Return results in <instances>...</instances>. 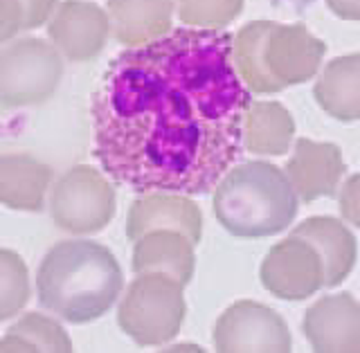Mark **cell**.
<instances>
[{
  "label": "cell",
  "instance_id": "obj_1",
  "mask_svg": "<svg viewBox=\"0 0 360 353\" xmlns=\"http://www.w3.org/2000/svg\"><path fill=\"white\" fill-rule=\"evenodd\" d=\"M223 30L176 27L112 59L90 101L93 153L135 193L205 196L243 151L250 90Z\"/></svg>",
  "mask_w": 360,
  "mask_h": 353
},
{
  "label": "cell",
  "instance_id": "obj_2",
  "mask_svg": "<svg viewBox=\"0 0 360 353\" xmlns=\"http://www.w3.org/2000/svg\"><path fill=\"white\" fill-rule=\"evenodd\" d=\"M124 288L115 255L95 241H61L43 257L37 275L39 304L70 324L104 317Z\"/></svg>",
  "mask_w": 360,
  "mask_h": 353
},
{
  "label": "cell",
  "instance_id": "obj_3",
  "mask_svg": "<svg viewBox=\"0 0 360 353\" xmlns=\"http://www.w3.org/2000/svg\"><path fill=\"white\" fill-rule=\"evenodd\" d=\"M326 45L304 25L252 20L234 34L236 72L250 93L275 95L318 75Z\"/></svg>",
  "mask_w": 360,
  "mask_h": 353
},
{
  "label": "cell",
  "instance_id": "obj_4",
  "mask_svg": "<svg viewBox=\"0 0 360 353\" xmlns=\"http://www.w3.org/2000/svg\"><path fill=\"white\" fill-rule=\"evenodd\" d=\"M300 196L286 172L273 162L248 160L232 167L214 187V214L239 238L275 236L295 221Z\"/></svg>",
  "mask_w": 360,
  "mask_h": 353
},
{
  "label": "cell",
  "instance_id": "obj_5",
  "mask_svg": "<svg viewBox=\"0 0 360 353\" xmlns=\"http://www.w3.org/2000/svg\"><path fill=\"white\" fill-rule=\"evenodd\" d=\"M183 283L167 272H140L124 293L117 324L138 347H162L180 333L187 304Z\"/></svg>",
  "mask_w": 360,
  "mask_h": 353
},
{
  "label": "cell",
  "instance_id": "obj_6",
  "mask_svg": "<svg viewBox=\"0 0 360 353\" xmlns=\"http://www.w3.org/2000/svg\"><path fill=\"white\" fill-rule=\"evenodd\" d=\"M63 77V56L52 43L25 37L0 48V106L22 108L48 101Z\"/></svg>",
  "mask_w": 360,
  "mask_h": 353
},
{
  "label": "cell",
  "instance_id": "obj_7",
  "mask_svg": "<svg viewBox=\"0 0 360 353\" xmlns=\"http://www.w3.org/2000/svg\"><path fill=\"white\" fill-rule=\"evenodd\" d=\"M115 187L90 165H77L56 180L50 193L52 221L59 230L88 236L106 230L115 216Z\"/></svg>",
  "mask_w": 360,
  "mask_h": 353
},
{
  "label": "cell",
  "instance_id": "obj_8",
  "mask_svg": "<svg viewBox=\"0 0 360 353\" xmlns=\"http://www.w3.org/2000/svg\"><path fill=\"white\" fill-rule=\"evenodd\" d=\"M288 324L275 309L259 302H236L214 326V349L221 353H288Z\"/></svg>",
  "mask_w": 360,
  "mask_h": 353
},
{
  "label": "cell",
  "instance_id": "obj_9",
  "mask_svg": "<svg viewBox=\"0 0 360 353\" xmlns=\"http://www.w3.org/2000/svg\"><path fill=\"white\" fill-rule=\"evenodd\" d=\"M264 288L286 302H302L324 286V264L318 250L307 238L288 236L270 248L259 268Z\"/></svg>",
  "mask_w": 360,
  "mask_h": 353
},
{
  "label": "cell",
  "instance_id": "obj_10",
  "mask_svg": "<svg viewBox=\"0 0 360 353\" xmlns=\"http://www.w3.org/2000/svg\"><path fill=\"white\" fill-rule=\"evenodd\" d=\"M48 37L63 59L93 61L104 52L110 37L108 11L88 0H63L48 20Z\"/></svg>",
  "mask_w": 360,
  "mask_h": 353
},
{
  "label": "cell",
  "instance_id": "obj_11",
  "mask_svg": "<svg viewBox=\"0 0 360 353\" xmlns=\"http://www.w3.org/2000/svg\"><path fill=\"white\" fill-rule=\"evenodd\" d=\"M304 335L313 351L360 353V304L349 293L326 295L304 315Z\"/></svg>",
  "mask_w": 360,
  "mask_h": 353
},
{
  "label": "cell",
  "instance_id": "obj_12",
  "mask_svg": "<svg viewBox=\"0 0 360 353\" xmlns=\"http://www.w3.org/2000/svg\"><path fill=\"white\" fill-rule=\"evenodd\" d=\"M151 230H178L196 245L202 236L200 207L187 193H142L140 198L131 203L127 216V236L135 241Z\"/></svg>",
  "mask_w": 360,
  "mask_h": 353
},
{
  "label": "cell",
  "instance_id": "obj_13",
  "mask_svg": "<svg viewBox=\"0 0 360 353\" xmlns=\"http://www.w3.org/2000/svg\"><path fill=\"white\" fill-rule=\"evenodd\" d=\"M345 160L340 146L331 142H313L300 138L292 155L284 167L292 189L302 203L335 196L338 185L345 176Z\"/></svg>",
  "mask_w": 360,
  "mask_h": 353
},
{
  "label": "cell",
  "instance_id": "obj_14",
  "mask_svg": "<svg viewBox=\"0 0 360 353\" xmlns=\"http://www.w3.org/2000/svg\"><path fill=\"white\" fill-rule=\"evenodd\" d=\"M106 7L112 39L127 48L155 41L174 30V0H108Z\"/></svg>",
  "mask_w": 360,
  "mask_h": 353
},
{
  "label": "cell",
  "instance_id": "obj_15",
  "mask_svg": "<svg viewBox=\"0 0 360 353\" xmlns=\"http://www.w3.org/2000/svg\"><path fill=\"white\" fill-rule=\"evenodd\" d=\"M131 268L135 275L167 272L187 286L196 268L194 243L178 230H151L135 238Z\"/></svg>",
  "mask_w": 360,
  "mask_h": 353
},
{
  "label": "cell",
  "instance_id": "obj_16",
  "mask_svg": "<svg viewBox=\"0 0 360 353\" xmlns=\"http://www.w3.org/2000/svg\"><path fill=\"white\" fill-rule=\"evenodd\" d=\"M52 185V169L30 153H0V205L41 212Z\"/></svg>",
  "mask_w": 360,
  "mask_h": 353
},
{
  "label": "cell",
  "instance_id": "obj_17",
  "mask_svg": "<svg viewBox=\"0 0 360 353\" xmlns=\"http://www.w3.org/2000/svg\"><path fill=\"white\" fill-rule=\"evenodd\" d=\"M292 236L307 238L320 252L326 288L340 286L352 275L358 257V245L345 223L331 219V216H311L292 230Z\"/></svg>",
  "mask_w": 360,
  "mask_h": 353
},
{
  "label": "cell",
  "instance_id": "obj_18",
  "mask_svg": "<svg viewBox=\"0 0 360 353\" xmlns=\"http://www.w3.org/2000/svg\"><path fill=\"white\" fill-rule=\"evenodd\" d=\"M318 106L338 122H360V54L326 63L313 88Z\"/></svg>",
  "mask_w": 360,
  "mask_h": 353
},
{
  "label": "cell",
  "instance_id": "obj_19",
  "mask_svg": "<svg viewBox=\"0 0 360 353\" xmlns=\"http://www.w3.org/2000/svg\"><path fill=\"white\" fill-rule=\"evenodd\" d=\"M295 135L290 113L277 101H250L245 113L243 146L255 155L288 153Z\"/></svg>",
  "mask_w": 360,
  "mask_h": 353
},
{
  "label": "cell",
  "instance_id": "obj_20",
  "mask_svg": "<svg viewBox=\"0 0 360 353\" xmlns=\"http://www.w3.org/2000/svg\"><path fill=\"white\" fill-rule=\"evenodd\" d=\"M30 272L14 250L0 248V322L16 317L30 302Z\"/></svg>",
  "mask_w": 360,
  "mask_h": 353
},
{
  "label": "cell",
  "instance_id": "obj_21",
  "mask_svg": "<svg viewBox=\"0 0 360 353\" xmlns=\"http://www.w3.org/2000/svg\"><path fill=\"white\" fill-rule=\"evenodd\" d=\"M178 18L187 27L223 30L243 11V0H176Z\"/></svg>",
  "mask_w": 360,
  "mask_h": 353
},
{
  "label": "cell",
  "instance_id": "obj_22",
  "mask_svg": "<svg viewBox=\"0 0 360 353\" xmlns=\"http://www.w3.org/2000/svg\"><path fill=\"white\" fill-rule=\"evenodd\" d=\"M11 333H18L25 338L27 342L34 345L37 351H59V353H70L72 351V340L65 333V328L52 320V317L43 313H27L9 328Z\"/></svg>",
  "mask_w": 360,
  "mask_h": 353
},
{
  "label": "cell",
  "instance_id": "obj_23",
  "mask_svg": "<svg viewBox=\"0 0 360 353\" xmlns=\"http://www.w3.org/2000/svg\"><path fill=\"white\" fill-rule=\"evenodd\" d=\"M338 200H340L342 219L347 223H352L354 227H360V174L347 178Z\"/></svg>",
  "mask_w": 360,
  "mask_h": 353
},
{
  "label": "cell",
  "instance_id": "obj_24",
  "mask_svg": "<svg viewBox=\"0 0 360 353\" xmlns=\"http://www.w3.org/2000/svg\"><path fill=\"white\" fill-rule=\"evenodd\" d=\"M22 30L20 0H0V45L9 43Z\"/></svg>",
  "mask_w": 360,
  "mask_h": 353
},
{
  "label": "cell",
  "instance_id": "obj_25",
  "mask_svg": "<svg viewBox=\"0 0 360 353\" xmlns=\"http://www.w3.org/2000/svg\"><path fill=\"white\" fill-rule=\"evenodd\" d=\"M59 0H20L22 7V30H37L50 20Z\"/></svg>",
  "mask_w": 360,
  "mask_h": 353
},
{
  "label": "cell",
  "instance_id": "obj_26",
  "mask_svg": "<svg viewBox=\"0 0 360 353\" xmlns=\"http://www.w3.org/2000/svg\"><path fill=\"white\" fill-rule=\"evenodd\" d=\"M326 5L338 18L360 20V0H326Z\"/></svg>",
  "mask_w": 360,
  "mask_h": 353
},
{
  "label": "cell",
  "instance_id": "obj_27",
  "mask_svg": "<svg viewBox=\"0 0 360 353\" xmlns=\"http://www.w3.org/2000/svg\"><path fill=\"white\" fill-rule=\"evenodd\" d=\"M3 351H7V353H11V351H37L34 349V345L32 342H27L25 338H20L18 333H7L5 338H0V353Z\"/></svg>",
  "mask_w": 360,
  "mask_h": 353
}]
</instances>
